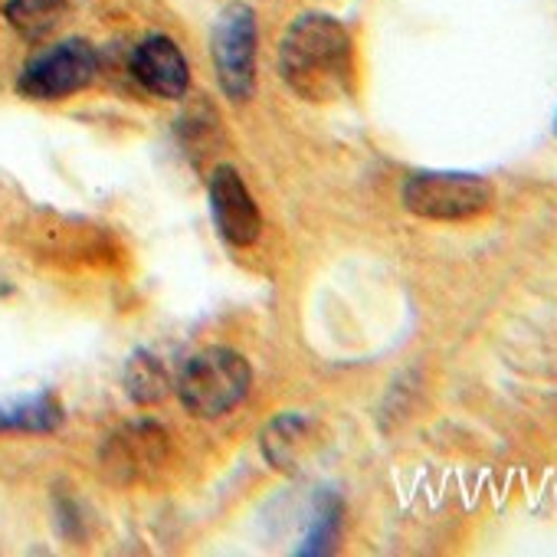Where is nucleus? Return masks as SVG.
Instances as JSON below:
<instances>
[{
    "instance_id": "f257e3e1",
    "label": "nucleus",
    "mask_w": 557,
    "mask_h": 557,
    "mask_svg": "<svg viewBox=\"0 0 557 557\" xmlns=\"http://www.w3.org/2000/svg\"><path fill=\"white\" fill-rule=\"evenodd\" d=\"M278 73L309 102H332L351 89L355 44L351 34L325 14L299 17L278 47Z\"/></svg>"
},
{
    "instance_id": "f03ea898",
    "label": "nucleus",
    "mask_w": 557,
    "mask_h": 557,
    "mask_svg": "<svg viewBox=\"0 0 557 557\" xmlns=\"http://www.w3.org/2000/svg\"><path fill=\"white\" fill-rule=\"evenodd\" d=\"M252 384V371L243 355L230 348H210L197 355L181 374V400L190 413L213 420L233 410Z\"/></svg>"
},
{
    "instance_id": "7ed1b4c3",
    "label": "nucleus",
    "mask_w": 557,
    "mask_h": 557,
    "mask_svg": "<svg viewBox=\"0 0 557 557\" xmlns=\"http://www.w3.org/2000/svg\"><path fill=\"white\" fill-rule=\"evenodd\" d=\"M492 184L462 171H420L404 184V207L426 220H469L492 207Z\"/></svg>"
},
{
    "instance_id": "20e7f679",
    "label": "nucleus",
    "mask_w": 557,
    "mask_h": 557,
    "mask_svg": "<svg viewBox=\"0 0 557 557\" xmlns=\"http://www.w3.org/2000/svg\"><path fill=\"white\" fill-rule=\"evenodd\" d=\"M210 57L220 79V89L243 102L256 86V14L246 4H230L220 11L210 34Z\"/></svg>"
},
{
    "instance_id": "39448f33",
    "label": "nucleus",
    "mask_w": 557,
    "mask_h": 557,
    "mask_svg": "<svg viewBox=\"0 0 557 557\" xmlns=\"http://www.w3.org/2000/svg\"><path fill=\"white\" fill-rule=\"evenodd\" d=\"M96 76V53L89 44L83 40H66L47 53H40L37 60L27 63V70L21 73V96L37 99V102H57L66 99L79 89H86Z\"/></svg>"
},
{
    "instance_id": "423d86ee",
    "label": "nucleus",
    "mask_w": 557,
    "mask_h": 557,
    "mask_svg": "<svg viewBox=\"0 0 557 557\" xmlns=\"http://www.w3.org/2000/svg\"><path fill=\"white\" fill-rule=\"evenodd\" d=\"M210 210L216 220V230L233 243V246H249L259 239L262 230V216L259 207L249 194V187L243 184L239 171L223 164L213 171L210 177Z\"/></svg>"
},
{
    "instance_id": "0eeeda50",
    "label": "nucleus",
    "mask_w": 557,
    "mask_h": 557,
    "mask_svg": "<svg viewBox=\"0 0 557 557\" xmlns=\"http://www.w3.org/2000/svg\"><path fill=\"white\" fill-rule=\"evenodd\" d=\"M168 456V433L158 423H132L119 430L106 446V469L122 482L145 479L148 472L161 469Z\"/></svg>"
},
{
    "instance_id": "6e6552de",
    "label": "nucleus",
    "mask_w": 557,
    "mask_h": 557,
    "mask_svg": "<svg viewBox=\"0 0 557 557\" xmlns=\"http://www.w3.org/2000/svg\"><path fill=\"white\" fill-rule=\"evenodd\" d=\"M132 73L158 99H184L190 86L187 60L168 37H148L132 57Z\"/></svg>"
},
{
    "instance_id": "1a4fd4ad",
    "label": "nucleus",
    "mask_w": 557,
    "mask_h": 557,
    "mask_svg": "<svg viewBox=\"0 0 557 557\" xmlns=\"http://www.w3.org/2000/svg\"><path fill=\"white\" fill-rule=\"evenodd\" d=\"M315 449V423L302 413H283L262 430V453L283 472H302Z\"/></svg>"
},
{
    "instance_id": "9d476101",
    "label": "nucleus",
    "mask_w": 557,
    "mask_h": 557,
    "mask_svg": "<svg viewBox=\"0 0 557 557\" xmlns=\"http://www.w3.org/2000/svg\"><path fill=\"white\" fill-rule=\"evenodd\" d=\"M63 423V407L50 391L0 404V433H53Z\"/></svg>"
},
{
    "instance_id": "9b49d317",
    "label": "nucleus",
    "mask_w": 557,
    "mask_h": 557,
    "mask_svg": "<svg viewBox=\"0 0 557 557\" xmlns=\"http://www.w3.org/2000/svg\"><path fill=\"white\" fill-rule=\"evenodd\" d=\"M122 381H125V394L141 407L161 404L171 394V377L151 351H135L125 364Z\"/></svg>"
},
{
    "instance_id": "f8f14e48",
    "label": "nucleus",
    "mask_w": 557,
    "mask_h": 557,
    "mask_svg": "<svg viewBox=\"0 0 557 557\" xmlns=\"http://www.w3.org/2000/svg\"><path fill=\"white\" fill-rule=\"evenodd\" d=\"M342 521H345V505L338 495H322L319 505H315V515H312V524H309V534L306 541L299 544L296 554H332L335 544H338V534H342Z\"/></svg>"
},
{
    "instance_id": "ddd939ff",
    "label": "nucleus",
    "mask_w": 557,
    "mask_h": 557,
    "mask_svg": "<svg viewBox=\"0 0 557 557\" xmlns=\"http://www.w3.org/2000/svg\"><path fill=\"white\" fill-rule=\"evenodd\" d=\"M66 11V0H8V21L24 37H44L57 27V21Z\"/></svg>"
},
{
    "instance_id": "4468645a",
    "label": "nucleus",
    "mask_w": 557,
    "mask_h": 557,
    "mask_svg": "<svg viewBox=\"0 0 557 557\" xmlns=\"http://www.w3.org/2000/svg\"><path fill=\"white\" fill-rule=\"evenodd\" d=\"M554 132H557V119H554Z\"/></svg>"
}]
</instances>
